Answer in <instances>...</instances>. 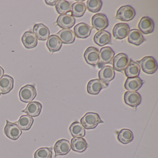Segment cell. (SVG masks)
<instances>
[{"mask_svg": "<svg viewBox=\"0 0 158 158\" xmlns=\"http://www.w3.org/2000/svg\"><path fill=\"white\" fill-rule=\"evenodd\" d=\"M117 139L119 142L123 144H127L134 139V135L132 131L128 129H122L117 132Z\"/></svg>", "mask_w": 158, "mask_h": 158, "instance_id": "obj_31", "label": "cell"}, {"mask_svg": "<svg viewBox=\"0 0 158 158\" xmlns=\"http://www.w3.org/2000/svg\"><path fill=\"white\" fill-rule=\"evenodd\" d=\"M4 132L7 137L12 140L18 139L22 134V131L15 123H11L6 120V125L4 127Z\"/></svg>", "mask_w": 158, "mask_h": 158, "instance_id": "obj_5", "label": "cell"}, {"mask_svg": "<svg viewBox=\"0 0 158 158\" xmlns=\"http://www.w3.org/2000/svg\"><path fill=\"white\" fill-rule=\"evenodd\" d=\"M108 86V85L102 82L100 79H92L88 83L87 91L90 95H98L102 89L106 88Z\"/></svg>", "mask_w": 158, "mask_h": 158, "instance_id": "obj_15", "label": "cell"}, {"mask_svg": "<svg viewBox=\"0 0 158 158\" xmlns=\"http://www.w3.org/2000/svg\"><path fill=\"white\" fill-rule=\"evenodd\" d=\"M99 52L98 49L93 47H89L86 49L84 57L87 63L92 66H96L99 62Z\"/></svg>", "mask_w": 158, "mask_h": 158, "instance_id": "obj_7", "label": "cell"}, {"mask_svg": "<svg viewBox=\"0 0 158 158\" xmlns=\"http://www.w3.org/2000/svg\"><path fill=\"white\" fill-rule=\"evenodd\" d=\"M130 31V27L127 24L119 23L115 25L113 28L114 37L117 40H123L127 37Z\"/></svg>", "mask_w": 158, "mask_h": 158, "instance_id": "obj_11", "label": "cell"}, {"mask_svg": "<svg viewBox=\"0 0 158 158\" xmlns=\"http://www.w3.org/2000/svg\"><path fill=\"white\" fill-rule=\"evenodd\" d=\"M14 79L10 76L4 75L0 79V93L8 94L14 88Z\"/></svg>", "mask_w": 158, "mask_h": 158, "instance_id": "obj_18", "label": "cell"}, {"mask_svg": "<svg viewBox=\"0 0 158 158\" xmlns=\"http://www.w3.org/2000/svg\"><path fill=\"white\" fill-rule=\"evenodd\" d=\"M139 31L144 35H148L153 32L154 23L153 20L148 16L142 17L138 25Z\"/></svg>", "mask_w": 158, "mask_h": 158, "instance_id": "obj_13", "label": "cell"}, {"mask_svg": "<svg viewBox=\"0 0 158 158\" xmlns=\"http://www.w3.org/2000/svg\"><path fill=\"white\" fill-rule=\"evenodd\" d=\"M86 10V7L84 2H77L72 5L71 13L73 17H81Z\"/></svg>", "mask_w": 158, "mask_h": 158, "instance_id": "obj_32", "label": "cell"}, {"mask_svg": "<svg viewBox=\"0 0 158 158\" xmlns=\"http://www.w3.org/2000/svg\"><path fill=\"white\" fill-rule=\"evenodd\" d=\"M114 56V52L111 48L109 47L102 48L99 52V64L101 66L107 64H111Z\"/></svg>", "mask_w": 158, "mask_h": 158, "instance_id": "obj_9", "label": "cell"}, {"mask_svg": "<svg viewBox=\"0 0 158 158\" xmlns=\"http://www.w3.org/2000/svg\"><path fill=\"white\" fill-rule=\"evenodd\" d=\"M0 96H1V93H0Z\"/></svg>", "mask_w": 158, "mask_h": 158, "instance_id": "obj_38", "label": "cell"}, {"mask_svg": "<svg viewBox=\"0 0 158 158\" xmlns=\"http://www.w3.org/2000/svg\"><path fill=\"white\" fill-rule=\"evenodd\" d=\"M52 148H41L37 150L34 154V158H52Z\"/></svg>", "mask_w": 158, "mask_h": 158, "instance_id": "obj_35", "label": "cell"}, {"mask_svg": "<svg viewBox=\"0 0 158 158\" xmlns=\"http://www.w3.org/2000/svg\"><path fill=\"white\" fill-rule=\"evenodd\" d=\"M125 103L133 108H136L140 104L141 97L140 94L136 91H127L124 95Z\"/></svg>", "mask_w": 158, "mask_h": 158, "instance_id": "obj_10", "label": "cell"}, {"mask_svg": "<svg viewBox=\"0 0 158 158\" xmlns=\"http://www.w3.org/2000/svg\"><path fill=\"white\" fill-rule=\"evenodd\" d=\"M80 122L84 128L86 129H94L99 124L104 123L101 119L99 115L94 112L87 113L81 118Z\"/></svg>", "mask_w": 158, "mask_h": 158, "instance_id": "obj_1", "label": "cell"}, {"mask_svg": "<svg viewBox=\"0 0 158 158\" xmlns=\"http://www.w3.org/2000/svg\"><path fill=\"white\" fill-rule=\"evenodd\" d=\"M135 15V11L131 6H123L117 10L115 19L123 22H129L133 19Z\"/></svg>", "mask_w": 158, "mask_h": 158, "instance_id": "obj_4", "label": "cell"}, {"mask_svg": "<svg viewBox=\"0 0 158 158\" xmlns=\"http://www.w3.org/2000/svg\"><path fill=\"white\" fill-rule=\"evenodd\" d=\"M46 45L50 52H54L59 51L61 49L62 42L58 36L52 35L49 36Z\"/></svg>", "mask_w": 158, "mask_h": 158, "instance_id": "obj_24", "label": "cell"}, {"mask_svg": "<svg viewBox=\"0 0 158 158\" xmlns=\"http://www.w3.org/2000/svg\"><path fill=\"white\" fill-rule=\"evenodd\" d=\"M56 11L59 14L64 15L71 12V2L65 0L58 1L55 4Z\"/></svg>", "mask_w": 158, "mask_h": 158, "instance_id": "obj_33", "label": "cell"}, {"mask_svg": "<svg viewBox=\"0 0 158 158\" xmlns=\"http://www.w3.org/2000/svg\"><path fill=\"white\" fill-rule=\"evenodd\" d=\"M93 40L97 45L102 47L111 43V36L108 31H98L94 35Z\"/></svg>", "mask_w": 158, "mask_h": 158, "instance_id": "obj_17", "label": "cell"}, {"mask_svg": "<svg viewBox=\"0 0 158 158\" xmlns=\"http://www.w3.org/2000/svg\"><path fill=\"white\" fill-rule=\"evenodd\" d=\"M57 1H52V0H49V1L46 0V1H45L46 4L52 6H53L55 5Z\"/></svg>", "mask_w": 158, "mask_h": 158, "instance_id": "obj_36", "label": "cell"}, {"mask_svg": "<svg viewBox=\"0 0 158 158\" xmlns=\"http://www.w3.org/2000/svg\"><path fill=\"white\" fill-rule=\"evenodd\" d=\"M70 133L74 137H83L85 135V130L82 124L78 122H74L69 127Z\"/></svg>", "mask_w": 158, "mask_h": 158, "instance_id": "obj_30", "label": "cell"}, {"mask_svg": "<svg viewBox=\"0 0 158 158\" xmlns=\"http://www.w3.org/2000/svg\"><path fill=\"white\" fill-rule=\"evenodd\" d=\"M128 64V57L125 53H118L113 58V68L117 72H122L124 71Z\"/></svg>", "mask_w": 158, "mask_h": 158, "instance_id": "obj_8", "label": "cell"}, {"mask_svg": "<svg viewBox=\"0 0 158 158\" xmlns=\"http://www.w3.org/2000/svg\"><path fill=\"white\" fill-rule=\"evenodd\" d=\"M76 23L74 17L70 15H60L57 18L56 23L63 29H69L74 26Z\"/></svg>", "mask_w": 158, "mask_h": 158, "instance_id": "obj_14", "label": "cell"}, {"mask_svg": "<svg viewBox=\"0 0 158 158\" xmlns=\"http://www.w3.org/2000/svg\"><path fill=\"white\" fill-rule=\"evenodd\" d=\"M34 122V119L31 116L23 115L17 122L15 123L18 125L20 129L24 131H27L31 128Z\"/></svg>", "mask_w": 158, "mask_h": 158, "instance_id": "obj_29", "label": "cell"}, {"mask_svg": "<svg viewBox=\"0 0 158 158\" xmlns=\"http://www.w3.org/2000/svg\"><path fill=\"white\" fill-rule=\"evenodd\" d=\"M22 40L24 46L27 49L34 48L38 45V39L31 31L25 32L22 37Z\"/></svg>", "mask_w": 158, "mask_h": 158, "instance_id": "obj_22", "label": "cell"}, {"mask_svg": "<svg viewBox=\"0 0 158 158\" xmlns=\"http://www.w3.org/2000/svg\"><path fill=\"white\" fill-rule=\"evenodd\" d=\"M102 6L101 0H89L87 2V8L89 12L93 13L100 11Z\"/></svg>", "mask_w": 158, "mask_h": 158, "instance_id": "obj_34", "label": "cell"}, {"mask_svg": "<svg viewBox=\"0 0 158 158\" xmlns=\"http://www.w3.org/2000/svg\"><path fill=\"white\" fill-rule=\"evenodd\" d=\"M92 27L88 25L81 23L77 24L74 28V32L77 37L80 39H86L90 35Z\"/></svg>", "mask_w": 158, "mask_h": 158, "instance_id": "obj_19", "label": "cell"}, {"mask_svg": "<svg viewBox=\"0 0 158 158\" xmlns=\"http://www.w3.org/2000/svg\"><path fill=\"white\" fill-rule=\"evenodd\" d=\"M34 35L40 40H47L50 36L48 28L42 23L36 24L34 26L33 29Z\"/></svg>", "mask_w": 158, "mask_h": 158, "instance_id": "obj_20", "label": "cell"}, {"mask_svg": "<svg viewBox=\"0 0 158 158\" xmlns=\"http://www.w3.org/2000/svg\"><path fill=\"white\" fill-rule=\"evenodd\" d=\"M140 67L137 62L130 60L128 65L125 69L124 73L127 78L138 77L140 73Z\"/></svg>", "mask_w": 158, "mask_h": 158, "instance_id": "obj_27", "label": "cell"}, {"mask_svg": "<svg viewBox=\"0 0 158 158\" xmlns=\"http://www.w3.org/2000/svg\"><path fill=\"white\" fill-rule=\"evenodd\" d=\"M71 147L74 151L84 152L87 148L88 145L85 139L82 137H74L71 139Z\"/></svg>", "mask_w": 158, "mask_h": 158, "instance_id": "obj_26", "label": "cell"}, {"mask_svg": "<svg viewBox=\"0 0 158 158\" xmlns=\"http://www.w3.org/2000/svg\"><path fill=\"white\" fill-rule=\"evenodd\" d=\"M145 41V39L141 32L138 29L130 30L127 35V41L135 46H139Z\"/></svg>", "mask_w": 158, "mask_h": 158, "instance_id": "obj_23", "label": "cell"}, {"mask_svg": "<svg viewBox=\"0 0 158 158\" xmlns=\"http://www.w3.org/2000/svg\"><path fill=\"white\" fill-rule=\"evenodd\" d=\"M137 62L140 64L142 71L145 73L152 74L154 73L158 69L157 62L152 56H146Z\"/></svg>", "mask_w": 158, "mask_h": 158, "instance_id": "obj_2", "label": "cell"}, {"mask_svg": "<svg viewBox=\"0 0 158 158\" xmlns=\"http://www.w3.org/2000/svg\"><path fill=\"white\" fill-rule=\"evenodd\" d=\"M57 35L64 44H72L75 40L74 33L70 29H62L57 33Z\"/></svg>", "mask_w": 158, "mask_h": 158, "instance_id": "obj_28", "label": "cell"}, {"mask_svg": "<svg viewBox=\"0 0 158 158\" xmlns=\"http://www.w3.org/2000/svg\"><path fill=\"white\" fill-rule=\"evenodd\" d=\"M19 95L21 101L25 103L30 102L36 97V89L32 85H26L21 89Z\"/></svg>", "mask_w": 158, "mask_h": 158, "instance_id": "obj_3", "label": "cell"}, {"mask_svg": "<svg viewBox=\"0 0 158 158\" xmlns=\"http://www.w3.org/2000/svg\"><path fill=\"white\" fill-rule=\"evenodd\" d=\"M71 149V145L68 140L65 139H60L54 145L55 157L58 156L66 155L69 153Z\"/></svg>", "mask_w": 158, "mask_h": 158, "instance_id": "obj_12", "label": "cell"}, {"mask_svg": "<svg viewBox=\"0 0 158 158\" xmlns=\"http://www.w3.org/2000/svg\"><path fill=\"white\" fill-rule=\"evenodd\" d=\"M4 73V70L1 66H0V79L2 77Z\"/></svg>", "mask_w": 158, "mask_h": 158, "instance_id": "obj_37", "label": "cell"}, {"mask_svg": "<svg viewBox=\"0 0 158 158\" xmlns=\"http://www.w3.org/2000/svg\"><path fill=\"white\" fill-rule=\"evenodd\" d=\"M114 70L110 66H104L98 73L99 79L108 86L110 81L114 78Z\"/></svg>", "mask_w": 158, "mask_h": 158, "instance_id": "obj_16", "label": "cell"}, {"mask_svg": "<svg viewBox=\"0 0 158 158\" xmlns=\"http://www.w3.org/2000/svg\"><path fill=\"white\" fill-rule=\"evenodd\" d=\"M144 82L139 77L127 78L124 84V88L128 91H136L142 86Z\"/></svg>", "mask_w": 158, "mask_h": 158, "instance_id": "obj_25", "label": "cell"}, {"mask_svg": "<svg viewBox=\"0 0 158 158\" xmlns=\"http://www.w3.org/2000/svg\"><path fill=\"white\" fill-rule=\"evenodd\" d=\"M92 27L98 31H102L109 26V20L103 14H97L91 19Z\"/></svg>", "mask_w": 158, "mask_h": 158, "instance_id": "obj_6", "label": "cell"}, {"mask_svg": "<svg viewBox=\"0 0 158 158\" xmlns=\"http://www.w3.org/2000/svg\"><path fill=\"white\" fill-rule=\"evenodd\" d=\"M42 108V104L40 102L37 101L31 102L22 112L25 113L31 117H36L40 114Z\"/></svg>", "mask_w": 158, "mask_h": 158, "instance_id": "obj_21", "label": "cell"}]
</instances>
